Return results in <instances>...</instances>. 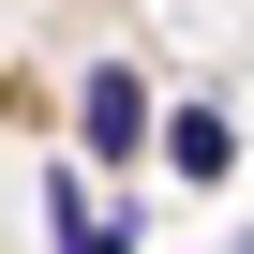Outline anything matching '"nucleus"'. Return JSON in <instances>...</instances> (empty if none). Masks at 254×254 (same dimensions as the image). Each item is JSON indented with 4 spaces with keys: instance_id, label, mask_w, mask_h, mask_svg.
Here are the masks:
<instances>
[{
    "instance_id": "f03ea898",
    "label": "nucleus",
    "mask_w": 254,
    "mask_h": 254,
    "mask_svg": "<svg viewBox=\"0 0 254 254\" xmlns=\"http://www.w3.org/2000/svg\"><path fill=\"white\" fill-rule=\"evenodd\" d=\"M75 120H90V150H135V135H150V90H135V60H105Z\"/></svg>"
},
{
    "instance_id": "7ed1b4c3",
    "label": "nucleus",
    "mask_w": 254,
    "mask_h": 254,
    "mask_svg": "<svg viewBox=\"0 0 254 254\" xmlns=\"http://www.w3.org/2000/svg\"><path fill=\"white\" fill-rule=\"evenodd\" d=\"M165 165H180V180H224V165H239V120H224V105H180V120H165Z\"/></svg>"
},
{
    "instance_id": "20e7f679",
    "label": "nucleus",
    "mask_w": 254,
    "mask_h": 254,
    "mask_svg": "<svg viewBox=\"0 0 254 254\" xmlns=\"http://www.w3.org/2000/svg\"><path fill=\"white\" fill-rule=\"evenodd\" d=\"M224 254H254V224H239V239H224Z\"/></svg>"
},
{
    "instance_id": "f257e3e1",
    "label": "nucleus",
    "mask_w": 254,
    "mask_h": 254,
    "mask_svg": "<svg viewBox=\"0 0 254 254\" xmlns=\"http://www.w3.org/2000/svg\"><path fill=\"white\" fill-rule=\"evenodd\" d=\"M45 254H135V224H105V194H90V165H45Z\"/></svg>"
}]
</instances>
